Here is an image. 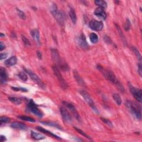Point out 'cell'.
<instances>
[{"label": "cell", "mask_w": 142, "mask_h": 142, "mask_svg": "<svg viewBox=\"0 0 142 142\" xmlns=\"http://www.w3.org/2000/svg\"><path fill=\"white\" fill-rule=\"evenodd\" d=\"M89 26V27L92 30L96 31H100L103 29L104 25L102 22L93 19L90 21Z\"/></svg>", "instance_id": "9"}, {"label": "cell", "mask_w": 142, "mask_h": 142, "mask_svg": "<svg viewBox=\"0 0 142 142\" xmlns=\"http://www.w3.org/2000/svg\"><path fill=\"white\" fill-rule=\"evenodd\" d=\"M69 15L70 16V18L72 20V22L74 23V24H76L77 22V15L75 11H74V9L73 8H70L69 9Z\"/></svg>", "instance_id": "21"}, {"label": "cell", "mask_w": 142, "mask_h": 142, "mask_svg": "<svg viewBox=\"0 0 142 142\" xmlns=\"http://www.w3.org/2000/svg\"><path fill=\"white\" fill-rule=\"evenodd\" d=\"M101 120H102L103 122L104 123H106L107 125H108V126L111 127V128H112L113 127V124L111 122V121L109 120V119H106V118H100Z\"/></svg>", "instance_id": "33"}, {"label": "cell", "mask_w": 142, "mask_h": 142, "mask_svg": "<svg viewBox=\"0 0 142 142\" xmlns=\"http://www.w3.org/2000/svg\"><path fill=\"white\" fill-rule=\"evenodd\" d=\"M78 43L79 46L81 47V48L86 49H88L89 47L88 44L87 43V41L86 40V36L83 33H82L79 36L78 39Z\"/></svg>", "instance_id": "12"}, {"label": "cell", "mask_w": 142, "mask_h": 142, "mask_svg": "<svg viewBox=\"0 0 142 142\" xmlns=\"http://www.w3.org/2000/svg\"><path fill=\"white\" fill-rule=\"evenodd\" d=\"M52 69H53L54 73H55L56 77L57 78V79H58L59 82L60 83V85L61 86L62 88L64 89H66L68 88V83L66 82L65 79L63 78V77H62L61 73H60V71L59 70L58 68H57V66L53 65L52 66Z\"/></svg>", "instance_id": "4"}, {"label": "cell", "mask_w": 142, "mask_h": 142, "mask_svg": "<svg viewBox=\"0 0 142 142\" xmlns=\"http://www.w3.org/2000/svg\"><path fill=\"white\" fill-rule=\"evenodd\" d=\"M31 34L33 38L35 39V41L37 43H39L40 41V37H39V32L38 29H34L31 31Z\"/></svg>", "instance_id": "20"}, {"label": "cell", "mask_w": 142, "mask_h": 142, "mask_svg": "<svg viewBox=\"0 0 142 142\" xmlns=\"http://www.w3.org/2000/svg\"><path fill=\"white\" fill-rule=\"evenodd\" d=\"M28 108L30 111H31L33 114H35L37 117L40 118L43 117V113L42 112L41 110L38 109V107H37V106L32 100H30V102H29L28 104Z\"/></svg>", "instance_id": "8"}, {"label": "cell", "mask_w": 142, "mask_h": 142, "mask_svg": "<svg viewBox=\"0 0 142 142\" xmlns=\"http://www.w3.org/2000/svg\"><path fill=\"white\" fill-rule=\"evenodd\" d=\"M8 99L11 101L13 103H14L16 105H19L22 103V100L19 98L15 97H8Z\"/></svg>", "instance_id": "23"}, {"label": "cell", "mask_w": 142, "mask_h": 142, "mask_svg": "<svg viewBox=\"0 0 142 142\" xmlns=\"http://www.w3.org/2000/svg\"><path fill=\"white\" fill-rule=\"evenodd\" d=\"M138 72H139V75L141 76V73H142V68H141V64L140 63L138 65Z\"/></svg>", "instance_id": "40"}, {"label": "cell", "mask_w": 142, "mask_h": 142, "mask_svg": "<svg viewBox=\"0 0 142 142\" xmlns=\"http://www.w3.org/2000/svg\"><path fill=\"white\" fill-rule=\"evenodd\" d=\"M0 139H1V142H3V141L6 140V137L5 136H1V138H0Z\"/></svg>", "instance_id": "43"}, {"label": "cell", "mask_w": 142, "mask_h": 142, "mask_svg": "<svg viewBox=\"0 0 142 142\" xmlns=\"http://www.w3.org/2000/svg\"><path fill=\"white\" fill-rule=\"evenodd\" d=\"M11 127L15 129H18L21 130H24L26 129V126L24 124L22 123L18 122V121H15L11 124Z\"/></svg>", "instance_id": "18"}, {"label": "cell", "mask_w": 142, "mask_h": 142, "mask_svg": "<svg viewBox=\"0 0 142 142\" xmlns=\"http://www.w3.org/2000/svg\"><path fill=\"white\" fill-rule=\"evenodd\" d=\"M18 76L19 78L21 79V80H22L23 81L27 80L28 77H27V74L23 72H21L19 73Z\"/></svg>", "instance_id": "31"}, {"label": "cell", "mask_w": 142, "mask_h": 142, "mask_svg": "<svg viewBox=\"0 0 142 142\" xmlns=\"http://www.w3.org/2000/svg\"><path fill=\"white\" fill-rule=\"evenodd\" d=\"M60 112L62 115L64 120L68 123H71L72 122V118L70 114L68 112L65 108L61 107L60 108Z\"/></svg>", "instance_id": "10"}, {"label": "cell", "mask_w": 142, "mask_h": 142, "mask_svg": "<svg viewBox=\"0 0 142 142\" xmlns=\"http://www.w3.org/2000/svg\"><path fill=\"white\" fill-rule=\"evenodd\" d=\"M17 59L16 57L12 56L11 57H10V58L9 59H8L7 60H6L5 65L7 66L11 67V66L15 65L17 63Z\"/></svg>", "instance_id": "19"}, {"label": "cell", "mask_w": 142, "mask_h": 142, "mask_svg": "<svg viewBox=\"0 0 142 142\" xmlns=\"http://www.w3.org/2000/svg\"><path fill=\"white\" fill-rule=\"evenodd\" d=\"M113 98L118 106L121 105V102H122V100H121V97L119 95V94H117V93H114L113 95Z\"/></svg>", "instance_id": "26"}, {"label": "cell", "mask_w": 142, "mask_h": 142, "mask_svg": "<svg viewBox=\"0 0 142 142\" xmlns=\"http://www.w3.org/2000/svg\"><path fill=\"white\" fill-rule=\"evenodd\" d=\"M129 88L131 94L134 96L136 99L140 103L141 102L142 99V92L140 89L136 88V87H133L130 84H129Z\"/></svg>", "instance_id": "6"}, {"label": "cell", "mask_w": 142, "mask_h": 142, "mask_svg": "<svg viewBox=\"0 0 142 142\" xmlns=\"http://www.w3.org/2000/svg\"><path fill=\"white\" fill-rule=\"evenodd\" d=\"M116 28H117V29L118 30V33H119V35L120 36V38L123 39V40H124V36L123 35V32L121 31V29L120 28V27L119 26H118V25H117V24L116 25Z\"/></svg>", "instance_id": "35"}, {"label": "cell", "mask_w": 142, "mask_h": 142, "mask_svg": "<svg viewBox=\"0 0 142 142\" xmlns=\"http://www.w3.org/2000/svg\"><path fill=\"white\" fill-rule=\"evenodd\" d=\"M79 93H80V95L82 96V97L83 98V99L86 100V102L91 107L93 108L94 111H97V112L98 110L96 109L95 105H94L93 100L92 98H91V97L90 96L89 94L87 92H86L85 90H80Z\"/></svg>", "instance_id": "7"}, {"label": "cell", "mask_w": 142, "mask_h": 142, "mask_svg": "<svg viewBox=\"0 0 142 142\" xmlns=\"http://www.w3.org/2000/svg\"><path fill=\"white\" fill-rule=\"evenodd\" d=\"M63 103L64 104V105L65 106H66L67 108H68V109L71 111V112H72L73 114V116L75 117V118L77 119V120H78L79 121H81V119L79 113H78V111L77 110V109H76L75 107H74L72 104L69 103L67 102H63Z\"/></svg>", "instance_id": "11"}, {"label": "cell", "mask_w": 142, "mask_h": 142, "mask_svg": "<svg viewBox=\"0 0 142 142\" xmlns=\"http://www.w3.org/2000/svg\"><path fill=\"white\" fill-rule=\"evenodd\" d=\"M94 15L102 19H106L107 18L106 13L104 11V9L102 7H98L96 8L95 11H94Z\"/></svg>", "instance_id": "13"}, {"label": "cell", "mask_w": 142, "mask_h": 142, "mask_svg": "<svg viewBox=\"0 0 142 142\" xmlns=\"http://www.w3.org/2000/svg\"><path fill=\"white\" fill-rule=\"evenodd\" d=\"M37 57H38V58L39 59H42V53H41V52H40V51H39V50H38V51H37Z\"/></svg>", "instance_id": "41"}, {"label": "cell", "mask_w": 142, "mask_h": 142, "mask_svg": "<svg viewBox=\"0 0 142 142\" xmlns=\"http://www.w3.org/2000/svg\"><path fill=\"white\" fill-rule=\"evenodd\" d=\"M7 80V74L5 68H0V81L1 84H5Z\"/></svg>", "instance_id": "16"}, {"label": "cell", "mask_w": 142, "mask_h": 142, "mask_svg": "<svg viewBox=\"0 0 142 142\" xmlns=\"http://www.w3.org/2000/svg\"><path fill=\"white\" fill-rule=\"evenodd\" d=\"M94 3L97 6H98L99 7H102L103 8H106L107 7V3L106 1H102V0H96L94 1Z\"/></svg>", "instance_id": "24"}, {"label": "cell", "mask_w": 142, "mask_h": 142, "mask_svg": "<svg viewBox=\"0 0 142 142\" xmlns=\"http://www.w3.org/2000/svg\"><path fill=\"white\" fill-rule=\"evenodd\" d=\"M97 68L102 73L104 76L106 78V79H107L108 80H109L110 82L113 83L115 86H116L118 89L120 90L121 92H124V87H123L122 85H121V84L120 83L119 81L117 78V77L116 76H115V74L111 72V71L104 69L102 66H100V65H98Z\"/></svg>", "instance_id": "1"}, {"label": "cell", "mask_w": 142, "mask_h": 142, "mask_svg": "<svg viewBox=\"0 0 142 142\" xmlns=\"http://www.w3.org/2000/svg\"><path fill=\"white\" fill-rule=\"evenodd\" d=\"M4 36H5V35H3L2 33H1V37H4Z\"/></svg>", "instance_id": "44"}, {"label": "cell", "mask_w": 142, "mask_h": 142, "mask_svg": "<svg viewBox=\"0 0 142 142\" xmlns=\"http://www.w3.org/2000/svg\"><path fill=\"white\" fill-rule=\"evenodd\" d=\"M17 11H18V14L20 18H21L22 19H26V15H25V14L24 13V12H22V11H21V10H19L18 8L17 9Z\"/></svg>", "instance_id": "36"}, {"label": "cell", "mask_w": 142, "mask_h": 142, "mask_svg": "<svg viewBox=\"0 0 142 142\" xmlns=\"http://www.w3.org/2000/svg\"><path fill=\"white\" fill-rule=\"evenodd\" d=\"M73 74H74V78H75L76 80L77 81V82L78 83L79 85H80V86H82L83 87H86V85L85 82H84V81L82 79V78L80 76L78 73L77 72V70H74L73 71Z\"/></svg>", "instance_id": "15"}, {"label": "cell", "mask_w": 142, "mask_h": 142, "mask_svg": "<svg viewBox=\"0 0 142 142\" xmlns=\"http://www.w3.org/2000/svg\"><path fill=\"white\" fill-rule=\"evenodd\" d=\"M50 12H51L54 17H55L57 23L60 26H63L64 25H65V19H64L63 14L58 9V8H57L55 3H53L51 7H50Z\"/></svg>", "instance_id": "3"}, {"label": "cell", "mask_w": 142, "mask_h": 142, "mask_svg": "<svg viewBox=\"0 0 142 142\" xmlns=\"http://www.w3.org/2000/svg\"><path fill=\"white\" fill-rule=\"evenodd\" d=\"M7 57V54L6 53H1V55H0V59L2 60L6 58Z\"/></svg>", "instance_id": "39"}, {"label": "cell", "mask_w": 142, "mask_h": 142, "mask_svg": "<svg viewBox=\"0 0 142 142\" xmlns=\"http://www.w3.org/2000/svg\"><path fill=\"white\" fill-rule=\"evenodd\" d=\"M25 70L26 71V72L27 73L28 75L29 76V77L31 78V79L34 81V82L35 83H36L41 88H45V84H44L42 81L41 80V79H40L38 77V76L36 74H35L34 72H33L32 70H29V69H25Z\"/></svg>", "instance_id": "5"}, {"label": "cell", "mask_w": 142, "mask_h": 142, "mask_svg": "<svg viewBox=\"0 0 142 142\" xmlns=\"http://www.w3.org/2000/svg\"><path fill=\"white\" fill-rule=\"evenodd\" d=\"M74 129H75V130L78 131V132L80 134L82 135V136H83V137H84L85 138H87L88 139H89V140H92V139H91V138L89 136H88V135L85 133L84 132V131H83L82 130H80V129H79V128H78L77 127H74Z\"/></svg>", "instance_id": "30"}, {"label": "cell", "mask_w": 142, "mask_h": 142, "mask_svg": "<svg viewBox=\"0 0 142 142\" xmlns=\"http://www.w3.org/2000/svg\"><path fill=\"white\" fill-rule=\"evenodd\" d=\"M36 129L37 130H38L40 131V132L45 133V134H46L47 135H48V136H49L50 137H53V138H56V139H60V140L61 139V138H60L59 137L56 136V135L52 133V132H50V131H49V130H46L45 129H44V128H43L41 127H36Z\"/></svg>", "instance_id": "17"}, {"label": "cell", "mask_w": 142, "mask_h": 142, "mask_svg": "<svg viewBox=\"0 0 142 142\" xmlns=\"http://www.w3.org/2000/svg\"><path fill=\"white\" fill-rule=\"evenodd\" d=\"M51 56H52V58L53 60L55 62H57V64H58V66L59 64L61 63L62 60L60 59L58 50L55 48L51 49Z\"/></svg>", "instance_id": "14"}, {"label": "cell", "mask_w": 142, "mask_h": 142, "mask_svg": "<svg viewBox=\"0 0 142 142\" xmlns=\"http://www.w3.org/2000/svg\"><path fill=\"white\" fill-rule=\"evenodd\" d=\"M40 123H42L44 124L47 125V126H49L51 127H56L57 128H58L59 129L62 130V128L60 127L58 124H57V123L55 122H53V121H41Z\"/></svg>", "instance_id": "25"}, {"label": "cell", "mask_w": 142, "mask_h": 142, "mask_svg": "<svg viewBox=\"0 0 142 142\" xmlns=\"http://www.w3.org/2000/svg\"><path fill=\"white\" fill-rule=\"evenodd\" d=\"M130 27H131V23L130 22V20L129 19H127L126 22L125 23V25H124L125 30H126V31H129L130 28Z\"/></svg>", "instance_id": "32"}, {"label": "cell", "mask_w": 142, "mask_h": 142, "mask_svg": "<svg viewBox=\"0 0 142 142\" xmlns=\"http://www.w3.org/2000/svg\"><path fill=\"white\" fill-rule=\"evenodd\" d=\"M104 40L106 43L109 44V45L112 43V41H111V39L110 38V37H109L107 35L104 37Z\"/></svg>", "instance_id": "38"}, {"label": "cell", "mask_w": 142, "mask_h": 142, "mask_svg": "<svg viewBox=\"0 0 142 142\" xmlns=\"http://www.w3.org/2000/svg\"><path fill=\"white\" fill-rule=\"evenodd\" d=\"M5 45L3 43V42H0V50H2L5 48Z\"/></svg>", "instance_id": "42"}, {"label": "cell", "mask_w": 142, "mask_h": 142, "mask_svg": "<svg viewBox=\"0 0 142 142\" xmlns=\"http://www.w3.org/2000/svg\"><path fill=\"white\" fill-rule=\"evenodd\" d=\"M10 119L8 117H1V123L2 124H6L9 122Z\"/></svg>", "instance_id": "34"}, {"label": "cell", "mask_w": 142, "mask_h": 142, "mask_svg": "<svg viewBox=\"0 0 142 142\" xmlns=\"http://www.w3.org/2000/svg\"><path fill=\"white\" fill-rule=\"evenodd\" d=\"M18 118L19 119H21L22 120H25V121H29V122H35L36 120L33 119V118L29 117H27V116H18Z\"/></svg>", "instance_id": "29"}, {"label": "cell", "mask_w": 142, "mask_h": 142, "mask_svg": "<svg viewBox=\"0 0 142 142\" xmlns=\"http://www.w3.org/2000/svg\"><path fill=\"white\" fill-rule=\"evenodd\" d=\"M89 38L90 41L93 43H96L98 40V37L97 35L95 33H90L89 36Z\"/></svg>", "instance_id": "28"}, {"label": "cell", "mask_w": 142, "mask_h": 142, "mask_svg": "<svg viewBox=\"0 0 142 142\" xmlns=\"http://www.w3.org/2000/svg\"><path fill=\"white\" fill-rule=\"evenodd\" d=\"M126 105L128 110L132 114L133 116H134L138 119H141V108L139 106H138L136 103L130 102L129 100L126 101Z\"/></svg>", "instance_id": "2"}, {"label": "cell", "mask_w": 142, "mask_h": 142, "mask_svg": "<svg viewBox=\"0 0 142 142\" xmlns=\"http://www.w3.org/2000/svg\"><path fill=\"white\" fill-rule=\"evenodd\" d=\"M31 137L35 140H42L45 139V137L43 135L38 133L34 132V131H32L31 132Z\"/></svg>", "instance_id": "22"}, {"label": "cell", "mask_w": 142, "mask_h": 142, "mask_svg": "<svg viewBox=\"0 0 142 142\" xmlns=\"http://www.w3.org/2000/svg\"><path fill=\"white\" fill-rule=\"evenodd\" d=\"M21 38H22V41L23 42V43H24L26 45H27V46H30V45H31V43H30L29 40L25 36L22 35Z\"/></svg>", "instance_id": "37"}, {"label": "cell", "mask_w": 142, "mask_h": 142, "mask_svg": "<svg viewBox=\"0 0 142 142\" xmlns=\"http://www.w3.org/2000/svg\"><path fill=\"white\" fill-rule=\"evenodd\" d=\"M131 50H132V51L133 52V53H134V55L136 56V57H137L138 59L139 60L140 62L141 63V56L140 55V52H139V50H138V49L137 48H136L135 47H131Z\"/></svg>", "instance_id": "27"}]
</instances>
